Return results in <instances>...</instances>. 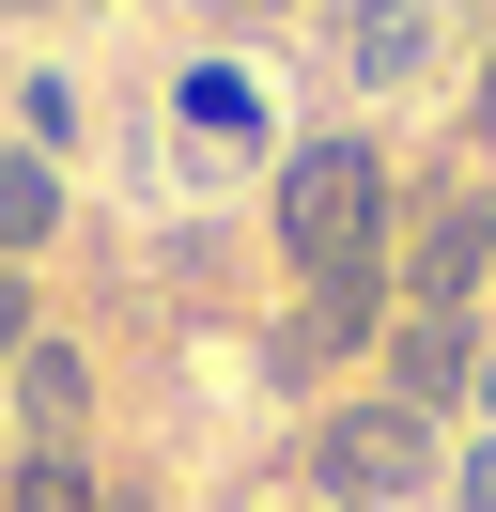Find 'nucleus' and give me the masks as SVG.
Returning <instances> with one entry per match:
<instances>
[{
  "mask_svg": "<svg viewBox=\"0 0 496 512\" xmlns=\"http://www.w3.org/2000/svg\"><path fill=\"white\" fill-rule=\"evenodd\" d=\"M264 233H279V264H295V295L388 280V249H403V156H388V125H310V140H279Z\"/></svg>",
  "mask_w": 496,
  "mask_h": 512,
  "instance_id": "nucleus-1",
  "label": "nucleus"
},
{
  "mask_svg": "<svg viewBox=\"0 0 496 512\" xmlns=\"http://www.w3.org/2000/svg\"><path fill=\"white\" fill-rule=\"evenodd\" d=\"M295 481L326 512H419V497H450V435H434L419 404H388V388H326L310 404V435H295Z\"/></svg>",
  "mask_w": 496,
  "mask_h": 512,
  "instance_id": "nucleus-2",
  "label": "nucleus"
},
{
  "mask_svg": "<svg viewBox=\"0 0 496 512\" xmlns=\"http://www.w3.org/2000/svg\"><path fill=\"white\" fill-rule=\"evenodd\" d=\"M388 295H403V311H481V295H496V171H481V156L403 171V249H388Z\"/></svg>",
  "mask_w": 496,
  "mask_h": 512,
  "instance_id": "nucleus-3",
  "label": "nucleus"
},
{
  "mask_svg": "<svg viewBox=\"0 0 496 512\" xmlns=\"http://www.w3.org/2000/svg\"><path fill=\"white\" fill-rule=\"evenodd\" d=\"M388 311H403L388 280H326V295H295V311L248 342V373H264V388H310V404H326V388H357L372 357H388Z\"/></svg>",
  "mask_w": 496,
  "mask_h": 512,
  "instance_id": "nucleus-4",
  "label": "nucleus"
},
{
  "mask_svg": "<svg viewBox=\"0 0 496 512\" xmlns=\"http://www.w3.org/2000/svg\"><path fill=\"white\" fill-rule=\"evenodd\" d=\"M434 63H450V0H326V78L372 109V125H388Z\"/></svg>",
  "mask_w": 496,
  "mask_h": 512,
  "instance_id": "nucleus-5",
  "label": "nucleus"
},
{
  "mask_svg": "<svg viewBox=\"0 0 496 512\" xmlns=\"http://www.w3.org/2000/svg\"><path fill=\"white\" fill-rule=\"evenodd\" d=\"M372 388H388V404H419L434 435H450V419H481V311H388Z\"/></svg>",
  "mask_w": 496,
  "mask_h": 512,
  "instance_id": "nucleus-6",
  "label": "nucleus"
},
{
  "mask_svg": "<svg viewBox=\"0 0 496 512\" xmlns=\"http://www.w3.org/2000/svg\"><path fill=\"white\" fill-rule=\"evenodd\" d=\"M171 140H186V187H217V171H248V156L279 171V109H264L248 63H186L171 78Z\"/></svg>",
  "mask_w": 496,
  "mask_h": 512,
  "instance_id": "nucleus-7",
  "label": "nucleus"
},
{
  "mask_svg": "<svg viewBox=\"0 0 496 512\" xmlns=\"http://www.w3.org/2000/svg\"><path fill=\"white\" fill-rule=\"evenodd\" d=\"M0 419H16V450H93V342H31L16 373H0Z\"/></svg>",
  "mask_w": 496,
  "mask_h": 512,
  "instance_id": "nucleus-8",
  "label": "nucleus"
},
{
  "mask_svg": "<svg viewBox=\"0 0 496 512\" xmlns=\"http://www.w3.org/2000/svg\"><path fill=\"white\" fill-rule=\"evenodd\" d=\"M78 218V187H62V156H31V140H0V264H31L47 233Z\"/></svg>",
  "mask_w": 496,
  "mask_h": 512,
  "instance_id": "nucleus-9",
  "label": "nucleus"
},
{
  "mask_svg": "<svg viewBox=\"0 0 496 512\" xmlns=\"http://www.w3.org/2000/svg\"><path fill=\"white\" fill-rule=\"evenodd\" d=\"M0 512H109V481H93V450H16L0 466Z\"/></svg>",
  "mask_w": 496,
  "mask_h": 512,
  "instance_id": "nucleus-10",
  "label": "nucleus"
},
{
  "mask_svg": "<svg viewBox=\"0 0 496 512\" xmlns=\"http://www.w3.org/2000/svg\"><path fill=\"white\" fill-rule=\"evenodd\" d=\"M16 140H31V156H62V140H78V78L16 63Z\"/></svg>",
  "mask_w": 496,
  "mask_h": 512,
  "instance_id": "nucleus-11",
  "label": "nucleus"
},
{
  "mask_svg": "<svg viewBox=\"0 0 496 512\" xmlns=\"http://www.w3.org/2000/svg\"><path fill=\"white\" fill-rule=\"evenodd\" d=\"M31 342H47V295H31V264H0V373H16Z\"/></svg>",
  "mask_w": 496,
  "mask_h": 512,
  "instance_id": "nucleus-12",
  "label": "nucleus"
},
{
  "mask_svg": "<svg viewBox=\"0 0 496 512\" xmlns=\"http://www.w3.org/2000/svg\"><path fill=\"white\" fill-rule=\"evenodd\" d=\"M465 156H481V171H496V32H481V47H465Z\"/></svg>",
  "mask_w": 496,
  "mask_h": 512,
  "instance_id": "nucleus-13",
  "label": "nucleus"
},
{
  "mask_svg": "<svg viewBox=\"0 0 496 512\" xmlns=\"http://www.w3.org/2000/svg\"><path fill=\"white\" fill-rule=\"evenodd\" d=\"M450 512H496V435H450Z\"/></svg>",
  "mask_w": 496,
  "mask_h": 512,
  "instance_id": "nucleus-14",
  "label": "nucleus"
},
{
  "mask_svg": "<svg viewBox=\"0 0 496 512\" xmlns=\"http://www.w3.org/2000/svg\"><path fill=\"white\" fill-rule=\"evenodd\" d=\"M202 32H264V16H295V0H186Z\"/></svg>",
  "mask_w": 496,
  "mask_h": 512,
  "instance_id": "nucleus-15",
  "label": "nucleus"
},
{
  "mask_svg": "<svg viewBox=\"0 0 496 512\" xmlns=\"http://www.w3.org/2000/svg\"><path fill=\"white\" fill-rule=\"evenodd\" d=\"M465 435H496V326H481V419H465Z\"/></svg>",
  "mask_w": 496,
  "mask_h": 512,
  "instance_id": "nucleus-16",
  "label": "nucleus"
},
{
  "mask_svg": "<svg viewBox=\"0 0 496 512\" xmlns=\"http://www.w3.org/2000/svg\"><path fill=\"white\" fill-rule=\"evenodd\" d=\"M109 512H155V497H140V481H109Z\"/></svg>",
  "mask_w": 496,
  "mask_h": 512,
  "instance_id": "nucleus-17",
  "label": "nucleus"
},
{
  "mask_svg": "<svg viewBox=\"0 0 496 512\" xmlns=\"http://www.w3.org/2000/svg\"><path fill=\"white\" fill-rule=\"evenodd\" d=\"M0 109H16V47H0Z\"/></svg>",
  "mask_w": 496,
  "mask_h": 512,
  "instance_id": "nucleus-18",
  "label": "nucleus"
},
{
  "mask_svg": "<svg viewBox=\"0 0 496 512\" xmlns=\"http://www.w3.org/2000/svg\"><path fill=\"white\" fill-rule=\"evenodd\" d=\"M0 16H47V0H0Z\"/></svg>",
  "mask_w": 496,
  "mask_h": 512,
  "instance_id": "nucleus-19",
  "label": "nucleus"
},
{
  "mask_svg": "<svg viewBox=\"0 0 496 512\" xmlns=\"http://www.w3.org/2000/svg\"><path fill=\"white\" fill-rule=\"evenodd\" d=\"M93 16H109V0H93Z\"/></svg>",
  "mask_w": 496,
  "mask_h": 512,
  "instance_id": "nucleus-20",
  "label": "nucleus"
},
{
  "mask_svg": "<svg viewBox=\"0 0 496 512\" xmlns=\"http://www.w3.org/2000/svg\"><path fill=\"white\" fill-rule=\"evenodd\" d=\"M481 311H496V295H481Z\"/></svg>",
  "mask_w": 496,
  "mask_h": 512,
  "instance_id": "nucleus-21",
  "label": "nucleus"
}]
</instances>
